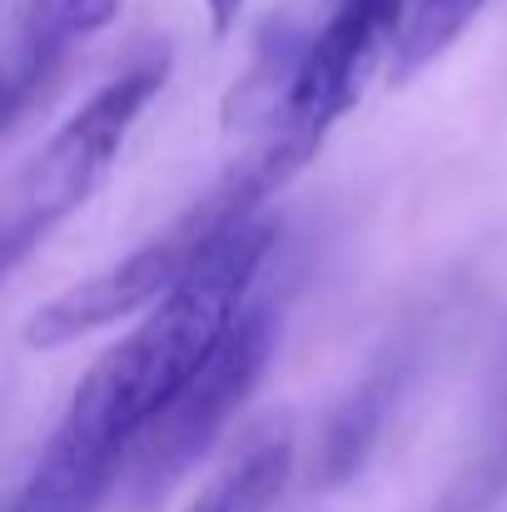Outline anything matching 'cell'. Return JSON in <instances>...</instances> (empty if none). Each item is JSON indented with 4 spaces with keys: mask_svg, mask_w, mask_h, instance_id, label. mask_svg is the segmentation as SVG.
Returning <instances> with one entry per match:
<instances>
[{
    "mask_svg": "<svg viewBox=\"0 0 507 512\" xmlns=\"http://www.w3.org/2000/svg\"><path fill=\"white\" fill-rule=\"evenodd\" d=\"M279 229L259 214L219 229L199 259L179 274L165 299H155L135 334L110 343L65 403L50 443L40 448L25 483L0 512H100L130 473L150 423L189 373L229 334L249 294L264 284Z\"/></svg>",
    "mask_w": 507,
    "mask_h": 512,
    "instance_id": "obj_1",
    "label": "cell"
},
{
    "mask_svg": "<svg viewBox=\"0 0 507 512\" xmlns=\"http://www.w3.org/2000/svg\"><path fill=\"white\" fill-rule=\"evenodd\" d=\"M408 5L413 0H294L279 10L224 110V125L244 145L229 174L259 199L279 194L358 105Z\"/></svg>",
    "mask_w": 507,
    "mask_h": 512,
    "instance_id": "obj_2",
    "label": "cell"
},
{
    "mask_svg": "<svg viewBox=\"0 0 507 512\" xmlns=\"http://www.w3.org/2000/svg\"><path fill=\"white\" fill-rule=\"evenodd\" d=\"M165 55H145L110 75L0 189V279H10L40 239H50L110 174L130 130L165 90Z\"/></svg>",
    "mask_w": 507,
    "mask_h": 512,
    "instance_id": "obj_3",
    "label": "cell"
},
{
    "mask_svg": "<svg viewBox=\"0 0 507 512\" xmlns=\"http://www.w3.org/2000/svg\"><path fill=\"white\" fill-rule=\"evenodd\" d=\"M274 343H279V294L259 284L249 294V304L239 309V319L229 324V334L214 343V353L189 373V383L150 423V433H145V443L130 463V493H135L140 508L165 498L169 488L219 443L229 418L254 393L259 373L269 368Z\"/></svg>",
    "mask_w": 507,
    "mask_h": 512,
    "instance_id": "obj_4",
    "label": "cell"
},
{
    "mask_svg": "<svg viewBox=\"0 0 507 512\" xmlns=\"http://www.w3.org/2000/svg\"><path fill=\"white\" fill-rule=\"evenodd\" d=\"M264 199L239 179V174H224L189 214H179L165 234H155L150 244H140L135 254H125L120 264H110L105 274L55 294L50 304H40L30 319H25V343L30 348H65L75 339H90L130 314H145L155 299H165L169 289L179 284V274L199 259V249L229 229L234 219L244 214H259Z\"/></svg>",
    "mask_w": 507,
    "mask_h": 512,
    "instance_id": "obj_5",
    "label": "cell"
},
{
    "mask_svg": "<svg viewBox=\"0 0 507 512\" xmlns=\"http://www.w3.org/2000/svg\"><path fill=\"white\" fill-rule=\"evenodd\" d=\"M115 15H120V0H25L10 40L0 45V100L10 120L65 65V55L80 40L100 35Z\"/></svg>",
    "mask_w": 507,
    "mask_h": 512,
    "instance_id": "obj_6",
    "label": "cell"
},
{
    "mask_svg": "<svg viewBox=\"0 0 507 512\" xmlns=\"http://www.w3.org/2000/svg\"><path fill=\"white\" fill-rule=\"evenodd\" d=\"M413 339L393 343L373 368H368V378L343 398V408L334 413V423H329V433H324V458H319V478L324 483H343V478H353L363 463H368V453H373V443H378V433L388 428V418H393V403H398V393H403V383H408V373H413Z\"/></svg>",
    "mask_w": 507,
    "mask_h": 512,
    "instance_id": "obj_7",
    "label": "cell"
},
{
    "mask_svg": "<svg viewBox=\"0 0 507 512\" xmlns=\"http://www.w3.org/2000/svg\"><path fill=\"white\" fill-rule=\"evenodd\" d=\"M289 473H294V428L279 418L244 438V448L219 468V478L189 512H274Z\"/></svg>",
    "mask_w": 507,
    "mask_h": 512,
    "instance_id": "obj_8",
    "label": "cell"
},
{
    "mask_svg": "<svg viewBox=\"0 0 507 512\" xmlns=\"http://www.w3.org/2000/svg\"><path fill=\"white\" fill-rule=\"evenodd\" d=\"M488 0H413L403 15V30L393 40V75L413 80L423 65H433L483 10Z\"/></svg>",
    "mask_w": 507,
    "mask_h": 512,
    "instance_id": "obj_9",
    "label": "cell"
},
{
    "mask_svg": "<svg viewBox=\"0 0 507 512\" xmlns=\"http://www.w3.org/2000/svg\"><path fill=\"white\" fill-rule=\"evenodd\" d=\"M507 493V393L493 413V423L483 428L478 453L463 463L458 483L443 493V503L433 512H493L498 498Z\"/></svg>",
    "mask_w": 507,
    "mask_h": 512,
    "instance_id": "obj_10",
    "label": "cell"
},
{
    "mask_svg": "<svg viewBox=\"0 0 507 512\" xmlns=\"http://www.w3.org/2000/svg\"><path fill=\"white\" fill-rule=\"evenodd\" d=\"M239 10H244V0H204V15H209L214 35H229L234 20H239Z\"/></svg>",
    "mask_w": 507,
    "mask_h": 512,
    "instance_id": "obj_11",
    "label": "cell"
}]
</instances>
